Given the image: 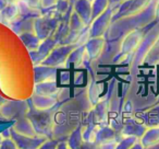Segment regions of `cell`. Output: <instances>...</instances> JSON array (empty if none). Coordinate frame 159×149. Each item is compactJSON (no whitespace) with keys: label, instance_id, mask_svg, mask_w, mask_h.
I'll list each match as a JSON object with an SVG mask.
<instances>
[{"label":"cell","instance_id":"1","mask_svg":"<svg viewBox=\"0 0 159 149\" xmlns=\"http://www.w3.org/2000/svg\"><path fill=\"white\" fill-rule=\"evenodd\" d=\"M26 117L31 121L36 134L39 136H44L46 138H51L53 128V117L50 110L48 111H39L34 110L30 111L26 114Z\"/></svg>","mask_w":159,"mask_h":149},{"label":"cell","instance_id":"2","mask_svg":"<svg viewBox=\"0 0 159 149\" xmlns=\"http://www.w3.org/2000/svg\"><path fill=\"white\" fill-rule=\"evenodd\" d=\"M76 47L77 46L75 44H66V45L56 46L40 65L56 67V68H57V67L66 64V59H68V57L70 56V54L72 53Z\"/></svg>","mask_w":159,"mask_h":149},{"label":"cell","instance_id":"3","mask_svg":"<svg viewBox=\"0 0 159 149\" xmlns=\"http://www.w3.org/2000/svg\"><path fill=\"white\" fill-rule=\"evenodd\" d=\"M58 20L51 17H39L34 21V33L40 41L50 37L58 27Z\"/></svg>","mask_w":159,"mask_h":149},{"label":"cell","instance_id":"4","mask_svg":"<svg viewBox=\"0 0 159 149\" xmlns=\"http://www.w3.org/2000/svg\"><path fill=\"white\" fill-rule=\"evenodd\" d=\"M112 17L113 10L108 7L102 13H100L97 18L94 19L91 23V27H89L91 37H100V36L104 35L108 30Z\"/></svg>","mask_w":159,"mask_h":149},{"label":"cell","instance_id":"5","mask_svg":"<svg viewBox=\"0 0 159 149\" xmlns=\"http://www.w3.org/2000/svg\"><path fill=\"white\" fill-rule=\"evenodd\" d=\"M10 129H11V139L16 142L18 149H38L45 140L48 139V138L39 135L34 136V137L21 135V134L16 133L12 127Z\"/></svg>","mask_w":159,"mask_h":149},{"label":"cell","instance_id":"6","mask_svg":"<svg viewBox=\"0 0 159 149\" xmlns=\"http://www.w3.org/2000/svg\"><path fill=\"white\" fill-rule=\"evenodd\" d=\"M142 37H143V34L139 30H135V31H132L126 34L125 37L122 41L121 46H120L121 54L129 55V54L133 53L139 47V45L141 44Z\"/></svg>","mask_w":159,"mask_h":149},{"label":"cell","instance_id":"7","mask_svg":"<svg viewBox=\"0 0 159 149\" xmlns=\"http://www.w3.org/2000/svg\"><path fill=\"white\" fill-rule=\"evenodd\" d=\"M73 11L79 14L80 18L84 21L86 25L91 24L93 21V8L89 0H76Z\"/></svg>","mask_w":159,"mask_h":149},{"label":"cell","instance_id":"8","mask_svg":"<svg viewBox=\"0 0 159 149\" xmlns=\"http://www.w3.org/2000/svg\"><path fill=\"white\" fill-rule=\"evenodd\" d=\"M104 46H105V40L102 36H100V37H91L84 46L85 53H86L89 58L96 59L102 53Z\"/></svg>","mask_w":159,"mask_h":149},{"label":"cell","instance_id":"9","mask_svg":"<svg viewBox=\"0 0 159 149\" xmlns=\"http://www.w3.org/2000/svg\"><path fill=\"white\" fill-rule=\"evenodd\" d=\"M34 73H35V83L44 82V81H53L57 75V68L45 66V65H36L34 68Z\"/></svg>","mask_w":159,"mask_h":149},{"label":"cell","instance_id":"10","mask_svg":"<svg viewBox=\"0 0 159 149\" xmlns=\"http://www.w3.org/2000/svg\"><path fill=\"white\" fill-rule=\"evenodd\" d=\"M139 142L145 149H149L159 145V126L146 128L145 133L139 138Z\"/></svg>","mask_w":159,"mask_h":149},{"label":"cell","instance_id":"11","mask_svg":"<svg viewBox=\"0 0 159 149\" xmlns=\"http://www.w3.org/2000/svg\"><path fill=\"white\" fill-rule=\"evenodd\" d=\"M32 103H33L34 109L39 110V111H48L51 110L57 103V98L56 97L49 96H40V94H35L32 97Z\"/></svg>","mask_w":159,"mask_h":149},{"label":"cell","instance_id":"12","mask_svg":"<svg viewBox=\"0 0 159 149\" xmlns=\"http://www.w3.org/2000/svg\"><path fill=\"white\" fill-rule=\"evenodd\" d=\"M12 128L16 132V133L21 134V135L30 136V137H34L37 136L35 129H34L33 125H32L31 121L26 117V115H23L21 117H19L16 121V123L13 124Z\"/></svg>","mask_w":159,"mask_h":149},{"label":"cell","instance_id":"13","mask_svg":"<svg viewBox=\"0 0 159 149\" xmlns=\"http://www.w3.org/2000/svg\"><path fill=\"white\" fill-rule=\"evenodd\" d=\"M113 140H117V133L112 127L105 126L97 129L95 137V144L97 146L109 142H113Z\"/></svg>","mask_w":159,"mask_h":149},{"label":"cell","instance_id":"14","mask_svg":"<svg viewBox=\"0 0 159 149\" xmlns=\"http://www.w3.org/2000/svg\"><path fill=\"white\" fill-rule=\"evenodd\" d=\"M58 92H59V87L55 80L44 81V82H39L35 85V94L56 97Z\"/></svg>","mask_w":159,"mask_h":149},{"label":"cell","instance_id":"15","mask_svg":"<svg viewBox=\"0 0 159 149\" xmlns=\"http://www.w3.org/2000/svg\"><path fill=\"white\" fill-rule=\"evenodd\" d=\"M20 40L23 42V44L25 45L27 49L30 52L37 51V48L39 47L42 41L36 36L35 33H31V32H24V33H21L19 35Z\"/></svg>","mask_w":159,"mask_h":149},{"label":"cell","instance_id":"16","mask_svg":"<svg viewBox=\"0 0 159 149\" xmlns=\"http://www.w3.org/2000/svg\"><path fill=\"white\" fill-rule=\"evenodd\" d=\"M146 127L142 124H139V123H129V124H125L123 127V129L121 131V134L123 136H134V137L139 138L143 136V134L145 133Z\"/></svg>","mask_w":159,"mask_h":149},{"label":"cell","instance_id":"17","mask_svg":"<svg viewBox=\"0 0 159 149\" xmlns=\"http://www.w3.org/2000/svg\"><path fill=\"white\" fill-rule=\"evenodd\" d=\"M20 14V8H19V3L16 2H9L8 6L0 12L1 19L5 21H12L14 19L18 18Z\"/></svg>","mask_w":159,"mask_h":149},{"label":"cell","instance_id":"18","mask_svg":"<svg viewBox=\"0 0 159 149\" xmlns=\"http://www.w3.org/2000/svg\"><path fill=\"white\" fill-rule=\"evenodd\" d=\"M83 127L80 126L77 127L76 129H75L74 132H73L72 134L70 135V137H69L68 142H66V144H68L69 148L70 149H77L84 142V138H83Z\"/></svg>","mask_w":159,"mask_h":149},{"label":"cell","instance_id":"19","mask_svg":"<svg viewBox=\"0 0 159 149\" xmlns=\"http://www.w3.org/2000/svg\"><path fill=\"white\" fill-rule=\"evenodd\" d=\"M85 55H86V53H85L84 46L76 47V48L70 54V56H69L68 59H66V64L72 65V66H74V67L80 66L81 62H83V59H84Z\"/></svg>","mask_w":159,"mask_h":149},{"label":"cell","instance_id":"20","mask_svg":"<svg viewBox=\"0 0 159 149\" xmlns=\"http://www.w3.org/2000/svg\"><path fill=\"white\" fill-rule=\"evenodd\" d=\"M109 0H94L92 2V8H93V20L97 18L100 13L105 11L108 8Z\"/></svg>","mask_w":159,"mask_h":149},{"label":"cell","instance_id":"21","mask_svg":"<svg viewBox=\"0 0 159 149\" xmlns=\"http://www.w3.org/2000/svg\"><path fill=\"white\" fill-rule=\"evenodd\" d=\"M139 142V138L134 136H124L122 139L118 140L116 149H130L134 144Z\"/></svg>","mask_w":159,"mask_h":149},{"label":"cell","instance_id":"22","mask_svg":"<svg viewBox=\"0 0 159 149\" xmlns=\"http://www.w3.org/2000/svg\"><path fill=\"white\" fill-rule=\"evenodd\" d=\"M94 117H95V121L97 123H102V122L106 121L107 107H106V104H105L104 102L97 104L95 111H94Z\"/></svg>","mask_w":159,"mask_h":149},{"label":"cell","instance_id":"23","mask_svg":"<svg viewBox=\"0 0 159 149\" xmlns=\"http://www.w3.org/2000/svg\"><path fill=\"white\" fill-rule=\"evenodd\" d=\"M147 121H148V124L150 125V127L158 126V123L156 121L159 122V107H155V109L148 111Z\"/></svg>","mask_w":159,"mask_h":149},{"label":"cell","instance_id":"24","mask_svg":"<svg viewBox=\"0 0 159 149\" xmlns=\"http://www.w3.org/2000/svg\"><path fill=\"white\" fill-rule=\"evenodd\" d=\"M58 145H59V142L57 140L52 139V138H48L40 145V147L38 149H57Z\"/></svg>","mask_w":159,"mask_h":149},{"label":"cell","instance_id":"25","mask_svg":"<svg viewBox=\"0 0 159 149\" xmlns=\"http://www.w3.org/2000/svg\"><path fill=\"white\" fill-rule=\"evenodd\" d=\"M0 149H18V147L11 138H3L0 144Z\"/></svg>","mask_w":159,"mask_h":149},{"label":"cell","instance_id":"26","mask_svg":"<svg viewBox=\"0 0 159 149\" xmlns=\"http://www.w3.org/2000/svg\"><path fill=\"white\" fill-rule=\"evenodd\" d=\"M22 1L26 3V5L33 10H36V9H39V8H42L40 0H22Z\"/></svg>","mask_w":159,"mask_h":149},{"label":"cell","instance_id":"27","mask_svg":"<svg viewBox=\"0 0 159 149\" xmlns=\"http://www.w3.org/2000/svg\"><path fill=\"white\" fill-rule=\"evenodd\" d=\"M56 7H57L59 12H66L69 8L68 0H58V2L56 3Z\"/></svg>","mask_w":159,"mask_h":149},{"label":"cell","instance_id":"28","mask_svg":"<svg viewBox=\"0 0 159 149\" xmlns=\"http://www.w3.org/2000/svg\"><path fill=\"white\" fill-rule=\"evenodd\" d=\"M118 144V140H113V142H109L106 144H102L98 146V149H116Z\"/></svg>","mask_w":159,"mask_h":149},{"label":"cell","instance_id":"29","mask_svg":"<svg viewBox=\"0 0 159 149\" xmlns=\"http://www.w3.org/2000/svg\"><path fill=\"white\" fill-rule=\"evenodd\" d=\"M77 149H98V146L95 142H85L84 140V142H83Z\"/></svg>","mask_w":159,"mask_h":149},{"label":"cell","instance_id":"30","mask_svg":"<svg viewBox=\"0 0 159 149\" xmlns=\"http://www.w3.org/2000/svg\"><path fill=\"white\" fill-rule=\"evenodd\" d=\"M58 2V0H40L43 8H51L53 6H56V3Z\"/></svg>","mask_w":159,"mask_h":149},{"label":"cell","instance_id":"31","mask_svg":"<svg viewBox=\"0 0 159 149\" xmlns=\"http://www.w3.org/2000/svg\"><path fill=\"white\" fill-rule=\"evenodd\" d=\"M8 3H9V1H8V0H0V12L2 11V10L7 7Z\"/></svg>","mask_w":159,"mask_h":149},{"label":"cell","instance_id":"32","mask_svg":"<svg viewBox=\"0 0 159 149\" xmlns=\"http://www.w3.org/2000/svg\"><path fill=\"white\" fill-rule=\"evenodd\" d=\"M1 135H2L3 138H11V129L8 128L7 131H5L3 133H1Z\"/></svg>","mask_w":159,"mask_h":149},{"label":"cell","instance_id":"33","mask_svg":"<svg viewBox=\"0 0 159 149\" xmlns=\"http://www.w3.org/2000/svg\"><path fill=\"white\" fill-rule=\"evenodd\" d=\"M130 149H145V148H144V147H143V145H142L141 142H137L136 144H134V145H133V146L131 147Z\"/></svg>","mask_w":159,"mask_h":149},{"label":"cell","instance_id":"34","mask_svg":"<svg viewBox=\"0 0 159 149\" xmlns=\"http://www.w3.org/2000/svg\"><path fill=\"white\" fill-rule=\"evenodd\" d=\"M57 149H70V148H69V146H68L66 142H59Z\"/></svg>","mask_w":159,"mask_h":149},{"label":"cell","instance_id":"35","mask_svg":"<svg viewBox=\"0 0 159 149\" xmlns=\"http://www.w3.org/2000/svg\"><path fill=\"white\" fill-rule=\"evenodd\" d=\"M5 104H6V100L3 98H1V97H0V111H1V107H2Z\"/></svg>","mask_w":159,"mask_h":149},{"label":"cell","instance_id":"36","mask_svg":"<svg viewBox=\"0 0 159 149\" xmlns=\"http://www.w3.org/2000/svg\"><path fill=\"white\" fill-rule=\"evenodd\" d=\"M156 16L159 17V1H158V3H157V7H156Z\"/></svg>","mask_w":159,"mask_h":149},{"label":"cell","instance_id":"37","mask_svg":"<svg viewBox=\"0 0 159 149\" xmlns=\"http://www.w3.org/2000/svg\"><path fill=\"white\" fill-rule=\"evenodd\" d=\"M2 140H3V137H2V135L0 134V144H1V142H2Z\"/></svg>","mask_w":159,"mask_h":149},{"label":"cell","instance_id":"38","mask_svg":"<svg viewBox=\"0 0 159 149\" xmlns=\"http://www.w3.org/2000/svg\"><path fill=\"white\" fill-rule=\"evenodd\" d=\"M118 1H120V2H125V1H130V0H118Z\"/></svg>","mask_w":159,"mask_h":149},{"label":"cell","instance_id":"39","mask_svg":"<svg viewBox=\"0 0 159 149\" xmlns=\"http://www.w3.org/2000/svg\"><path fill=\"white\" fill-rule=\"evenodd\" d=\"M8 1H9V2H16L18 0H8Z\"/></svg>","mask_w":159,"mask_h":149},{"label":"cell","instance_id":"40","mask_svg":"<svg viewBox=\"0 0 159 149\" xmlns=\"http://www.w3.org/2000/svg\"><path fill=\"white\" fill-rule=\"evenodd\" d=\"M89 1H91V2H93V1H94V0H89Z\"/></svg>","mask_w":159,"mask_h":149}]
</instances>
